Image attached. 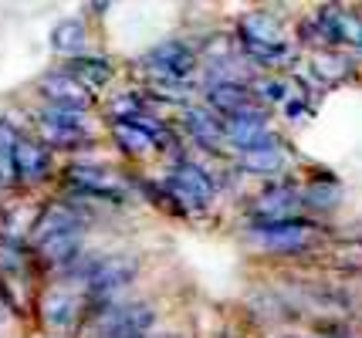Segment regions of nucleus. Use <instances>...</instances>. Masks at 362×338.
Here are the masks:
<instances>
[{
  "instance_id": "obj_1",
  "label": "nucleus",
  "mask_w": 362,
  "mask_h": 338,
  "mask_svg": "<svg viewBox=\"0 0 362 338\" xmlns=\"http://www.w3.org/2000/svg\"><path fill=\"white\" fill-rule=\"evenodd\" d=\"M153 322H156V311L149 305H142V301L112 305L95 318L92 338H146Z\"/></svg>"
},
{
  "instance_id": "obj_2",
  "label": "nucleus",
  "mask_w": 362,
  "mask_h": 338,
  "mask_svg": "<svg viewBox=\"0 0 362 338\" xmlns=\"http://www.w3.org/2000/svg\"><path fill=\"white\" fill-rule=\"evenodd\" d=\"M315 241V227L301 220H284V224H261L251 234V243L271 254H298Z\"/></svg>"
},
{
  "instance_id": "obj_3",
  "label": "nucleus",
  "mask_w": 362,
  "mask_h": 338,
  "mask_svg": "<svg viewBox=\"0 0 362 338\" xmlns=\"http://www.w3.org/2000/svg\"><path fill=\"white\" fill-rule=\"evenodd\" d=\"M240 34H244V44L251 51V58L264 61V65H278L284 58V37L278 20L268 14H251L244 24H240Z\"/></svg>"
},
{
  "instance_id": "obj_4",
  "label": "nucleus",
  "mask_w": 362,
  "mask_h": 338,
  "mask_svg": "<svg viewBox=\"0 0 362 338\" xmlns=\"http://www.w3.org/2000/svg\"><path fill=\"white\" fill-rule=\"evenodd\" d=\"M223 139L240 149V152H257V149H268L274 145V135L268 129V115L261 112H247V115H234L223 122Z\"/></svg>"
},
{
  "instance_id": "obj_5",
  "label": "nucleus",
  "mask_w": 362,
  "mask_h": 338,
  "mask_svg": "<svg viewBox=\"0 0 362 338\" xmlns=\"http://www.w3.org/2000/svg\"><path fill=\"white\" fill-rule=\"evenodd\" d=\"M142 65H149V71H156L163 81L180 85V81L193 71L197 54H193L183 41H163V44H156V48L146 54V61H142Z\"/></svg>"
},
{
  "instance_id": "obj_6",
  "label": "nucleus",
  "mask_w": 362,
  "mask_h": 338,
  "mask_svg": "<svg viewBox=\"0 0 362 338\" xmlns=\"http://www.w3.org/2000/svg\"><path fill=\"white\" fill-rule=\"evenodd\" d=\"M136 277V260L132 258H105L92 264L88 274V294H95V301H109L115 291H122Z\"/></svg>"
},
{
  "instance_id": "obj_7",
  "label": "nucleus",
  "mask_w": 362,
  "mask_h": 338,
  "mask_svg": "<svg viewBox=\"0 0 362 338\" xmlns=\"http://www.w3.org/2000/svg\"><path fill=\"white\" fill-rule=\"evenodd\" d=\"M170 190H173L187 207H206L214 200V179L206 176L197 162H180L170 173Z\"/></svg>"
},
{
  "instance_id": "obj_8",
  "label": "nucleus",
  "mask_w": 362,
  "mask_h": 338,
  "mask_svg": "<svg viewBox=\"0 0 362 338\" xmlns=\"http://www.w3.org/2000/svg\"><path fill=\"white\" fill-rule=\"evenodd\" d=\"M37 126H41V135L54 145H75L85 139V126H81L78 112H68V109H58V105H47L37 115Z\"/></svg>"
},
{
  "instance_id": "obj_9",
  "label": "nucleus",
  "mask_w": 362,
  "mask_h": 338,
  "mask_svg": "<svg viewBox=\"0 0 362 338\" xmlns=\"http://www.w3.org/2000/svg\"><path fill=\"white\" fill-rule=\"evenodd\" d=\"M318 28H322V37L332 41V44H349V48L362 51V20L356 14L335 11V7H322L318 11Z\"/></svg>"
},
{
  "instance_id": "obj_10",
  "label": "nucleus",
  "mask_w": 362,
  "mask_h": 338,
  "mask_svg": "<svg viewBox=\"0 0 362 338\" xmlns=\"http://www.w3.org/2000/svg\"><path fill=\"white\" fill-rule=\"evenodd\" d=\"M301 196L295 190H281V186H271L251 203V217L264 220V224H284V220H295V210H298Z\"/></svg>"
},
{
  "instance_id": "obj_11",
  "label": "nucleus",
  "mask_w": 362,
  "mask_h": 338,
  "mask_svg": "<svg viewBox=\"0 0 362 338\" xmlns=\"http://www.w3.org/2000/svg\"><path fill=\"white\" fill-rule=\"evenodd\" d=\"M206 98H210V105H214V109H221L227 119L257 112L254 95L244 88V85H237V81H210V85H206Z\"/></svg>"
},
{
  "instance_id": "obj_12",
  "label": "nucleus",
  "mask_w": 362,
  "mask_h": 338,
  "mask_svg": "<svg viewBox=\"0 0 362 338\" xmlns=\"http://www.w3.org/2000/svg\"><path fill=\"white\" fill-rule=\"evenodd\" d=\"M41 92H45V98H51V105H58V109H68V112H78V115L88 109V88L78 85L71 75H47V78L41 81Z\"/></svg>"
},
{
  "instance_id": "obj_13",
  "label": "nucleus",
  "mask_w": 362,
  "mask_h": 338,
  "mask_svg": "<svg viewBox=\"0 0 362 338\" xmlns=\"http://www.w3.org/2000/svg\"><path fill=\"white\" fill-rule=\"evenodd\" d=\"M41 318H45L47 328L54 332H68L75 318H78V298L68 288H51L41 301Z\"/></svg>"
},
{
  "instance_id": "obj_14",
  "label": "nucleus",
  "mask_w": 362,
  "mask_h": 338,
  "mask_svg": "<svg viewBox=\"0 0 362 338\" xmlns=\"http://www.w3.org/2000/svg\"><path fill=\"white\" fill-rule=\"evenodd\" d=\"M62 234H81L78 213L68 207H47L45 213L37 217V224H34L31 241H34V247H37V243L51 241V237H62Z\"/></svg>"
},
{
  "instance_id": "obj_15",
  "label": "nucleus",
  "mask_w": 362,
  "mask_h": 338,
  "mask_svg": "<svg viewBox=\"0 0 362 338\" xmlns=\"http://www.w3.org/2000/svg\"><path fill=\"white\" fill-rule=\"evenodd\" d=\"M47 169H51L47 149L37 145L34 139H24V135H21V143H17V149H14V173L24 179H37V176H45Z\"/></svg>"
},
{
  "instance_id": "obj_16",
  "label": "nucleus",
  "mask_w": 362,
  "mask_h": 338,
  "mask_svg": "<svg viewBox=\"0 0 362 338\" xmlns=\"http://www.w3.org/2000/svg\"><path fill=\"white\" fill-rule=\"evenodd\" d=\"M183 119H187V129H189V135H193L197 143L210 145V149L223 143V122L210 112V109H187Z\"/></svg>"
},
{
  "instance_id": "obj_17",
  "label": "nucleus",
  "mask_w": 362,
  "mask_h": 338,
  "mask_svg": "<svg viewBox=\"0 0 362 338\" xmlns=\"http://www.w3.org/2000/svg\"><path fill=\"white\" fill-rule=\"evenodd\" d=\"M68 71H71V78L85 85V88H102L105 81L112 78V68L105 58H88V54H78V58H71L68 61Z\"/></svg>"
},
{
  "instance_id": "obj_18",
  "label": "nucleus",
  "mask_w": 362,
  "mask_h": 338,
  "mask_svg": "<svg viewBox=\"0 0 362 338\" xmlns=\"http://www.w3.org/2000/svg\"><path fill=\"white\" fill-rule=\"evenodd\" d=\"M37 251H41L51 264H71V260L81 254V234H62V237H51V241L37 243Z\"/></svg>"
},
{
  "instance_id": "obj_19",
  "label": "nucleus",
  "mask_w": 362,
  "mask_h": 338,
  "mask_svg": "<svg viewBox=\"0 0 362 338\" xmlns=\"http://www.w3.org/2000/svg\"><path fill=\"white\" fill-rule=\"evenodd\" d=\"M68 183L81 193H102L105 190V169L92 166V162H75V166H68Z\"/></svg>"
},
{
  "instance_id": "obj_20",
  "label": "nucleus",
  "mask_w": 362,
  "mask_h": 338,
  "mask_svg": "<svg viewBox=\"0 0 362 338\" xmlns=\"http://www.w3.org/2000/svg\"><path fill=\"white\" fill-rule=\"evenodd\" d=\"M240 166L247 169V173H261V176H268V173H278L284 166V152L278 145H268V149H257V152H244L240 156Z\"/></svg>"
},
{
  "instance_id": "obj_21",
  "label": "nucleus",
  "mask_w": 362,
  "mask_h": 338,
  "mask_svg": "<svg viewBox=\"0 0 362 338\" xmlns=\"http://www.w3.org/2000/svg\"><path fill=\"white\" fill-rule=\"evenodd\" d=\"M81 44H85V28H81V20H62L54 31H51V48L62 51V54H75V51H81Z\"/></svg>"
},
{
  "instance_id": "obj_22",
  "label": "nucleus",
  "mask_w": 362,
  "mask_h": 338,
  "mask_svg": "<svg viewBox=\"0 0 362 338\" xmlns=\"http://www.w3.org/2000/svg\"><path fill=\"white\" fill-rule=\"evenodd\" d=\"M315 68L325 81H342L349 75V61L335 58V54H322V58H315Z\"/></svg>"
},
{
  "instance_id": "obj_23",
  "label": "nucleus",
  "mask_w": 362,
  "mask_h": 338,
  "mask_svg": "<svg viewBox=\"0 0 362 338\" xmlns=\"http://www.w3.org/2000/svg\"><path fill=\"white\" fill-rule=\"evenodd\" d=\"M339 196L342 193H339L335 186H308L301 200H305V203H312V207H335V203H339Z\"/></svg>"
},
{
  "instance_id": "obj_24",
  "label": "nucleus",
  "mask_w": 362,
  "mask_h": 338,
  "mask_svg": "<svg viewBox=\"0 0 362 338\" xmlns=\"http://www.w3.org/2000/svg\"><path fill=\"white\" fill-rule=\"evenodd\" d=\"M261 95L271 98V102H281V98L288 95V88H284V81H264V85H261Z\"/></svg>"
},
{
  "instance_id": "obj_25",
  "label": "nucleus",
  "mask_w": 362,
  "mask_h": 338,
  "mask_svg": "<svg viewBox=\"0 0 362 338\" xmlns=\"http://www.w3.org/2000/svg\"><path fill=\"white\" fill-rule=\"evenodd\" d=\"M11 173H14V162H11L7 156H4V152H0V186L7 183V176H11Z\"/></svg>"
},
{
  "instance_id": "obj_26",
  "label": "nucleus",
  "mask_w": 362,
  "mask_h": 338,
  "mask_svg": "<svg viewBox=\"0 0 362 338\" xmlns=\"http://www.w3.org/2000/svg\"><path fill=\"white\" fill-rule=\"evenodd\" d=\"M166 338H176V335H166Z\"/></svg>"
}]
</instances>
